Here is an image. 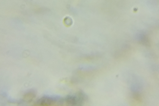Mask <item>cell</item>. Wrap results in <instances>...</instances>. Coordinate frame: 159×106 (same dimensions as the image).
Wrapping results in <instances>:
<instances>
[{"instance_id":"obj_1","label":"cell","mask_w":159,"mask_h":106,"mask_svg":"<svg viewBox=\"0 0 159 106\" xmlns=\"http://www.w3.org/2000/svg\"><path fill=\"white\" fill-rule=\"evenodd\" d=\"M84 97L81 94H79L78 96H74V95H70L68 96L66 99V101L68 104L71 105H75L81 101L83 99Z\"/></svg>"},{"instance_id":"obj_2","label":"cell","mask_w":159,"mask_h":106,"mask_svg":"<svg viewBox=\"0 0 159 106\" xmlns=\"http://www.w3.org/2000/svg\"><path fill=\"white\" fill-rule=\"evenodd\" d=\"M55 103L54 98L48 97L42 98L37 102V104L40 106H51Z\"/></svg>"},{"instance_id":"obj_3","label":"cell","mask_w":159,"mask_h":106,"mask_svg":"<svg viewBox=\"0 0 159 106\" xmlns=\"http://www.w3.org/2000/svg\"><path fill=\"white\" fill-rule=\"evenodd\" d=\"M35 96H36V95L34 92L29 91L24 95L23 99L25 101L30 102L33 100V99L35 97Z\"/></svg>"}]
</instances>
